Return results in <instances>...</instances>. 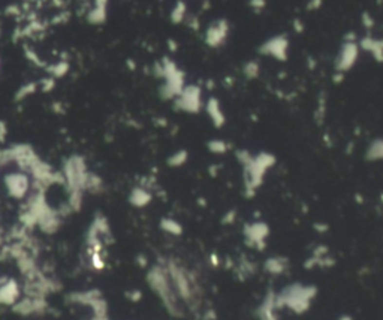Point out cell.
<instances>
[{
  "mask_svg": "<svg viewBox=\"0 0 383 320\" xmlns=\"http://www.w3.org/2000/svg\"><path fill=\"white\" fill-rule=\"evenodd\" d=\"M249 6L255 12H260L267 8V0H249Z\"/></svg>",
  "mask_w": 383,
  "mask_h": 320,
  "instance_id": "cell-24",
  "label": "cell"
},
{
  "mask_svg": "<svg viewBox=\"0 0 383 320\" xmlns=\"http://www.w3.org/2000/svg\"><path fill=\"white\" fill-rule=\"evenodd\" d=\"M235 156L241 168H243L244 195L247 199H252L260 189V186L264 184L267 172L277 163V159L273 153L268 151H259L257 154H252L249 150H238Z\"/></svg>",
  "mask_w": 383,
  "mask_h": 320,
  "instance_id": "cell-1",
  "label": "cell"
},
{
  "mask_svg": "<svg viewBox=\"0 0 383 320\" xmlns=\"http://www.w3.org/2000/svg\"><path fill=\"white\" fill-rule=\"evenodd\" d=\"M172 287L180 299H183L186 302H195L198 298L199 286L198 280L193 272H189L183 265H180L174 261H169L166 265Z\"/></svg>",
  "mask_w": 383,
  "mask_h": 320,
  "instance_id": "cell-3",
  "label": "cell"
},
{
  "mask_svg": "<svg viewBox=\"0 0 383 320\" xmlns=\"http://www.w3.org/2000/svg\"><path fill=\"white\" fill-rule=\"evenodd\" d=\"M289 269V259L286 256H271L264 262V271L270 275H283Z\"/></svg>",
  "mask_w": 383,
  "mask_h": 320,
  "instance_id": "cell-13",
  "label": "cell"
},
{
  "mask_svg": "<svg viewBox=\"0 0 383 320\" xmlns=\"http://www.w3.org/2000/svg\"><path fill=\"white\" fill-rule=\"evenodd\" d=\"M130 201L136 207H146L151 201V195L144 189H136L130 196Z\"/></svg>",
  "mask_w": 383,
  "mask_h": 320,
  "instance_id": "cell-20",
  "label": "cell"
},
{
  "mask_svg": "<svg viewBox=\"0 0 383 320\" xmlns=\"http://www.w3.org/2000/svg\"><path fill=\"white\" fill-rule=\"evenodd\" d=\"M382 202H383V195H382Z\"/></svg>",
  "mask_w": 383,
  "mask_h": 320,
  "instance_id": "cell-32",
  "label": "cell"
},
{
  "mask_svg": "<svg viewBox=\"0 0 383 320\" xmlns=\"http://www.w3.org/2000/svg\"><path fill=\"white\" fill-rule=\"evenodd\" d=\"M364 157L367 162H380V160H383V138L373 139L365 150Z\"/></svg>",
  "mask_w": 383,
  "mask_h": 320,
  "instance_id": "cell-14",
  "label": "cell"
},
{
  "mask_svg": "<svg viewBox=\"0 0 383 320\" xmlns=\"http://www.w3.org/2000/svg\"><path fill=\"white\" fill-rule=\"evenodd\" d=\"M277 305H275V292L268 290L267 295L262 299L260 305L257 307V317L259 320H278L277 317Z\"/></svg>",
  "mask_w": 383,
  "mask_h": 320,
  "instance_id": "cell-11",
  "label": "cell"
},
{
  "mask_svg": "<svg viewBox=\"0 0 383 320\" xmlns=\"http://www.w3.org/2000/svg\"><path fill=\"white\" fill-rule=\"evenodd\" d=\"M157 75L164 78V86L160 89V96L166 101L175 99L186 86V75L178 65L169 58H164L157 68Z\"/></svg>",
  "mask_w": 383,
  "mask_h": 320,
  "instance_id": "cell-4",
  "label": "cell"
},
{
  "mask_svg": "<svg viewBox=\"0 0 383 320\" xmlns=\"http://www.w3.org/2000/svg\"><path fill=\"white\" fill-rule=\"evenodd\" d=\"M317 296V287L311 284L293 283L275 293L277 308H289L298 314L310 308L313 299Z\"/></svg>",
  "mask_w": 383,
  "mask_h": 320,
  "instance_id": "cell-2",
  "label": "cell"
},
{
  "mask_svg": "<svg viewBox=\"0 0 383 320\" xmlns=\"http://www.w3.org/2000/svg\"><path fill=\"white\" fill-rule=\"evenodd\" d=\"M187 160H189V153H187V150H178V151H175L174 154L169 156V159H168V166H171V168H180V166L186 165Z\"/></svg>",
  "mask_w": 383,
  "mask_h": 320,
  "instance_id": "cell-19",
  "label": "cell"
},
{
  "mask_svg": "<svg viewBox=\"0 0 383 320\" xmlns=\"http://www.w3.org/2000/svg\"><path fill=\"white\" fill-rule=\"evenodd\" d=\"M237 269V275L241 278V280H244V278H249L250 275H253L256 272V265L250 261H244V259H241V262L238 264V267L235 268Z\"/></svg>",
  "mask_w": 383,
  "mask_h": 320,
  "instance_id": "cell-18",
  "label": "cell"
},
{
  "mask_svg": "<svg viewBox=\"0 0 383 320\" xmlns=\"http://www.w3.org/2000/svg\"><path fill=\"white\" fill-rule=\"evenodd\" d=\"M207 148L210 153L220 156V154H226L229 151V144L223 141V139H211V141L207 142Z\"/></svg>",
  "mask_w": 383,
  "mask_h": 320,
  "instance_id": "cell-21",
  "label": "cell"
},
{
  "mask_svg": "<svg viewBox=\"0 0 383 320\" xmlns=\"http://www.w3.org/2000/svg\"><path fill=\"white\" fill-rule=\"evenodd\" d=\"M293 29H295L298 33H302V32H304V26H302V23L299 21V19H295V21H293Z\"/></svg>",
  "mask_w": 383,
  "mask_h": 320,
  "instance_id": "cell-29",
  "label": "cell"
},
{
  "mask_svg": "<svg viewBox=\"0 0 383 320\" xmlns=\"http://www.w3.org/2000/svg\"><path fill=\"white\" fill-rule=\"evenodd\" d=\"M314 229L317 231V232H320V233H325L328 229H329V226L327 225V223H317V225H314Z\"/></svg>",
  "mask_w": 383,
  "mask_h": 320,
  "instance_id": "cell-28",
  "label": "cell"
},
{
  "mask_svg": "<svg viewBox=\"0 0 383 320\" xmlns=\"http://www.w3.org/2000/svg\"><path fill=\"white\" fill-rule=\"evenodd\" d=\"M356 35L355 33H347L343 39V42L340 45V50L335 55V62H334V69L335 72L340 73H347L350 69L355 68L358 58H359V42L356 41Z\"/></svg>",
  "mask_w": 383,
  "mask_h": 320,
  "instance_id": "cell-5",
  "label": "cell"
},
{
  "mask_svg": "<svg viewBox=\"0 0 383 320\" xmlns=\"http://www.w3.org/2000/svg\"><path fill=\"white\" fill-rule=\"evenodd\" d=\"M204 108H205V112L210 118V122L213 123L214 127L220 129L226 124V115H225V111L221 108V104L217 97L211 96L208 101L204 104Z\"/></svg>",
  "mask_w": 383,
  "mask_h": 320,
  "instance_id": "cell-10",
  "label": "cell"
},
{
  "mask_svg": "<svg viewBox=\"0 0 383 320\" xmlns=\"http://www.w3.org/2000/svg\"><path fill=\"white\" fill-rule=\"evenodd\" d=\"M361 18H362V26H364V29L371 30L374 27V18L370 12H364Z\"/></svg>",
  "mask_w": 383,
  "mask_h": 320,
  "instance_id": "cell-23",
  "label": "cell"
},
{
  "mask_svg": "<svg viewBox=\"0 0 383 320\" xmlns=\"http://www.w3.org/2000/svg\"><path fill=\"white\" fill-rule=\"evenodd\" d=\"M291 41L286 35H274L257 47V53L264 57H271L277 62H286L289 58Z\"/></svg>",
  "mask_w": 383,
  "mask_h": 320,
  "instance_id": "cell-7",
  "label": "cell"
},
{
  "mask_svg": "<svg viewBox=\"0 0 383 320\" xmlns=\"http://www.w3.org/2000/svg\"><path fill=\"white\" fill-rule=\"evenodd\" d=\"M322 6V0H309V3H307V9L310 12H316L317 9H320Z\"/></svg>",
  "mask_w": 383,
  "mask_h": 320,
  "instance_id": "cell-26",
  "label": "cell"
},
{
  "mask_svg": "<svg viewBox=\"0 0 383 320\" xmlns=\"http://www.w3.org/2000/svg\"><path fill=\"white\" fill-rule=\"evenodd\" d=\"M177 109L183 111L186 114H198L204 108V96L202 89L198 84H187L181 93L174 99Z\"/></svg>",
  "mask_w": 383,
  "mask_h": 320,
  "instance_id": "cell-6",
  "label": "cell"
},
{
  "mask_svg": "<svg viewBox=\"0 0 383 320\" xmlns=\"http://www.w3.org/2000/svg\"><path fill=\"white\" fill-rule=\"evenodd\" d=\"M244 243L247 247L255 249L257 251L265 250L267 239L270 236V226L259 220V222H252L244 225Z\"/></svg>",
  "mask_w": 383,
  "mask_h": 320,
  "instance_id": "cell-9",
  "label": "cell"
},
{
  "mask_svg": "<svg viewBox=\"0 0 383 320\" xmlns=\"http://www.w3.org/2000/svg\"><path fill=\"white\" fill-rule=\"evenodd\" d=\"M340 320H353V319H352L350 316H341Z\"/></svg>",
  "mask_w": 383,
  "mask_h": 320,
  "instance_id": "cell-31",
  "label": "cell"
},
{
  "mask_svg": "<svg viewBox=\"0 0 383 320\" xmlns=\"http://www.w3.org/2000/svg\"><path fill=\"white\" fill-rule=\"evenodd\" d=\"M243 75L247 79H256L260 75V63L257 60H249L243 66Z\"/></svg>",
  "mask_w": 383,
  "mask_h": 320,
  "instance_id": "cell-22",
  "label": "cell"
},
{
  "mask_svg": "<svg viewBox=\"0 0 383 320\" xmlns=\"http://www.w3.org/2000/svg\"><path fill=\"white\" fill-rule=\"evenodd\" d=\"M160 228H162L166 233L174 235V236H180L181 233H183V226H181V223H178L174 218L160 220Z\"/></svg>",
  "mask_w": 383,
  "mask_h": 320,
  "instance_id": "cell-16",
  "label": "cell"
},
{
  "mask_svg": "<svg viewBox=\"0 0 383 320\" xmlns=\"http://www.w3.org/2000/svg\"><path fill=\"white\" fill-rule=\"evenodd\" d=\"M237 220V210H229L223 217H221V225H231Z\"/></svg>",
  "mask_w": 383,
  "mask_h": 320,
  "instance_id": "cell-25",
  "label": "cell"
},
{
  "mask_svg": "<svg viewBox=\"0 0 383 320\" xmlns=\"http://www.w3.org/2000/svg\"><path fill=\"white\" fill-rule=\"evenodd\" d=\"M210 259H211V262H213V265H214V267H219L220 261H219V257H217L216 254H211V256H210Z\"/></svg>",
  "mask_w": 383,
  "mask_h": 320,
  "instance_id": "cell-30",
  "label": "cell"
},
{
  "mask_svg": "<svg viewBox=\"0 0 383 320\" xmlns=\"http://www.w3.org/2000/svg\"><path fill=\"white\" fill-rule=\"evenodd\" d=\"M229 35H231V23L226 18H219L205 29L204 44L211 50H217L226 44Z\"/></svg>",
  "mask_w": 383,
  "mask_h": 320,
  "instance_id": "cell-8",
  "label": "cell"
},
{
  "mask_svg": "<svg viewBox=\"0 0 383 320\" xmlns=\"http://www.w3.org/2000/svg\"><path fill=\"white\" fill-rule=\"evenodd\" d=\"M327 117V96L325 93H320L317 96V105H316V112H314V120L317 124H322L325 122Z\"/></svg>",
  "mask_w": 383,
  "mask_h": 320,
  "instance_id": "cell-17",
  "label": "cell"
},
{
  "mask_svg": "<svg viewBox=\"0 0 383 320\" xmlns=\"http://www.w3.org/2000/svg\"><path fill=\"white\" fill-rule=\"evenodd\" d=\"M187 23H189L187 26H189L192 30H199V27H201V26H199V18H198V17H192Z\"/></svg>",
  "mask_w": 383,
  "mask_h": 320,
  "instance_id": "cell-27",
  "label": "cell"
},
{
  "mask_svg": "<svg viewBox=\"0 0 383 320\" xmlns=\"http://www.w3.org/2000/svg\"><path fill=\"white\" fill-rule=\"evenodd\" d=\"M359 48L367 51L376 62L383 63V37H374L371 35H367L359 41Z\"/></svg>",
  "mask_w": 383,
  "mask_h": 320,
  "instance_id": "cell-12",
  "label": "cell"
},
{
  "mask_svg": "<svg viewBox=\"0 0 383 320\" xmlns=\"http://www.w3.org/2000/svg\"><path fill=\"white\" fill-rule=\"evenodd\" d=\"M171 23L172 24H183L187 19V3L184 0H177V3L174 5L172 11H171Z\"/></svg>",
  "mask_w": 383,
  "mask_h": 320,
  "instance_id": "cell-15",
  "label": "cell"
}]
</instances>
